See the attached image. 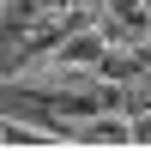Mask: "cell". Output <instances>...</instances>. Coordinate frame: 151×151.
Wrapping results in <instances>:
<instances>
[{
  "mask_svg": "<svg viewBox=\"0 0 151 151\" xmlns=\"http://www.w3.org/2000/svg\"><path fill=\"white\" fill-rule=\"evenodd\" d=\"M73 139H79V145H133V127L115 121V109H103V115L73 121Z\"/></svg>",
  "mask_w": 151,
  "mask_h": 151,
  "instance_id": "1",
  "label": "cell"
},
{
  "mask_svg": "<svg viewBox=\"0 0 151 151\" xmlns=\"http://www.w3.org/2000/svg\"><path fill=\"white\" fill-rule=\"evenodd\" d=\"M103 55H109V42L103 36H85V30H73L60 42V67H103Z\"/></svg>",
  "mask_w": 151,
  "mask_h": 151,
  "instance_id": "2",
  "label": "cell"
},
{
  "mask_svg": "<svg viewBox=\"0 0 151 151\" xmlns=\"http://www.w3.org/2000/svg\"><path fill=\"white\" fill-rule=\"evenodd\" d=\"M42 6H55V0H6V18H30V12H42Z\"/></svg>",
  "mask_w": 151,
  "mask_h": 151,
  "instance_id": "3",
  "label": "cell"
},
{
  "mask_svg": "<svg viewBox=\"0 0 151 151\" xmlns=\"http://www.w3.org/2000/svg\"><path fill=\"white\" fill-rule=\"evenodd\" d=\"M133 145H151V109H145L139 121H133Z\"/></svg>",
  "mask_w": 151,
  "mask_h": 151,
  "instance_id": "4",
  "label": "cell"
}]
</instances>
